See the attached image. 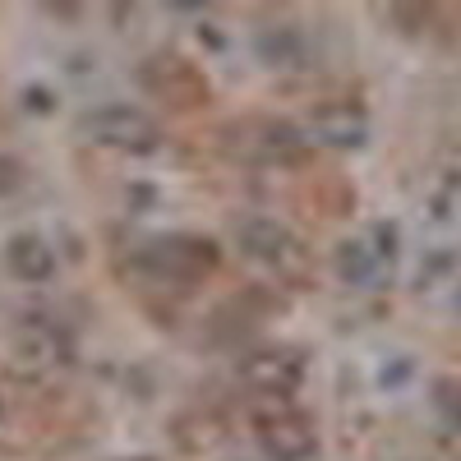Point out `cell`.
Returning <instances> with one entry per match:
<instances>
[{
	"mask_svg": "<svg viewBox=\"0 0 461 461\" xmlns=\"http://www.w3.org/2000/svg\"><path fill=\"white\" fill-rule=\"evenodd\" d=\"M217 240L208 236H158L148 240L139 263L148 267L152 277H167V282H199L217 267Z\"/></svg>",
	"mask_w": 461,
	"mask_h": 461,
	"instance_id": "cell-3",
	"label": "cell"
},
{
	"mask_svg": "<svg viewBox=\"0 0 461 461\" xmlns=\"http://www.w3.org/2000/svg\"><path fill=\"white\" fill-rule=\"evenodd\" d=\"M236 240H240V249L254 263L273 267L277 277H286V282L310 277V254H304V245L295 240V230L282 226L277 217H245L240 230H236Z\"/></svg>",
	"mask_w": 461,
	"mask_h": 461,
	"instance_id": "cell-1",
	"label": "cell"
},
{
	"mask_svg": "<svg viewBox=\"0 0 461 461\" xmlns=\"http://www.w3.org/2000/svg\"><path fill=\"white\" fill-rule=\"evenodd\" d=\"M134 461H158V456H134Z\"/></svg>",
	"mask_w": 461,
	"mask_h": 461,
	"instance_id": "cell-15",
	"label": "cell"
},
{
	"mask_svg": "<svg viewBox=\"0 0 461 461\" xmlns=\"http://www.w3.org/2000/svg\"><path fill=\"white\" fill-rule=\"evenodd\" d=\"M19 185H23V162L0 158V194H14Z\"/></svg>",
	"mask_w": 461,
	"mask_h": 461,
	"instance_id": "cell-12",
	"label": "cell"
},
{
	"mask_svg": "<svg viewBox=\"0 0 461 461\" xmlns=\"http://www.w3.org/2000/svg\"><path fill=\"white\" fill-rule=\"evenodd\" d=\"M378 263H383V254L369 249L365 240H341V245H337V277H341V282H351V286L374 282Z\"/></svg>",
	"mask_w": 461,
	"mask_h": 461,
	"instance_id": "cell-11",
	"label": "cell"
},
{
	"mask_svg": "<svg viewBox=\"0 0 461 461\" xmlns=\"http://www.w3.org/2000/svg\"><path fill=\"white\" fill-rule=\"evenodd\" d=\"M254 429H258V443L273 461H310L314 447H319L314 420L295 406H286V402H273L267 411H258Z\"/></svg>",
	"mask_w": 461,
	"mask_h": 461,
	"instance_id": "cell-4",
	"label": "cell"
},
{
	"mask_svg": "<svg viewBox=\"0 0 461 461\" xmlns=\"http://www.w3.org/2000/svg\"><path fill=\"white\" fill-rule=\"evenodd\" d=\"M240 378L249 383L254 393L282 402V397H291V393L300 388L304 360H300L295 351H258V356H249V360L240 365Z\"/></svg>",
	"mask_w": 461,
	"mask_h": 461,
	"instance_id": "cell-6",
	"label": "cell"
},
{
	"mask_svg": "<svg viewBox=\"0 0 461 461\" xmlns=\"http://www.w3.org/2000/svg\"><path fill=\"white\" fill-rule=\"evenodd\" d=\"M171 434H176V447H185V452H208L226 438V425L212 411H185V415H176Z\"/></svg>",
	"mask_w": 461,
	"mask_h": 461,
	"instance_id": "cell-10",
	"label": "cell"
},
{
	"mask_svg": "<svg viewBox=\"0 0 461 461\" xmlns=\"http://www.w3.org/2000/svg\"><path fill=\"white\" fill-rule=\"evenodd\" d=\"M139 84H143L152 97H162V102H171V106H180V111L208 102V79L199 74V65H189V60L176 56V51L148 56L143 69H139Z\"/></svg>",
	"mask_w": 461,
	"mask_h": 461,
	"instance_id": "cell-5",
	"label": "cell"
},
{
	"mask_svg": "<svg viewBox=\"0 0 461 461\" xmlns=\"http://www.w3.org/2000/svg\"><path fill=\"white\" fill-rule=\"evenodd\" d=\"M5 258H10V273L19 282H51L56 277V249L42 240V236H14L5 245Z\"/></svg>",
	"mask_w": 461,
	"mask_h": 461,
	"instance_id": "cell-8",
	"label": "cell"
},
{
	"mask_svg": "<svg viewBox=\"0 0 461 461\" xmlns=\"http://www.w3.org/2000/svg\"><path fill=\"white\" fill-rule=\"evenodd\" d=\"M438 393H447V397H443V406H447V411H452V415L461 420V388H456V383H443Z\"/></svg>",
	"mask_w": 461,
	"mask_h": 461,
	"instance_id": "cell-13",
	"label": "cell"
},
{
	"mask_svg": "<svg viewBox=\"0 0 461 461\" xmlns=\"http://www.w3.org/2000/svg\"><path fill=\"white\" fill-rule=\"evenodd\" d=\"M0 415H5V406H0Z\"/></svg>",
	"mask_w": 461,
	"mask_h": 461,
	"instance_id": "cell-16",
	"label": "cell"
},
{
	"mask_svg": "<svg viewBox=\"0 0 461 461\" xmlns=\"http://www.w3.org/2000/svg\"><path fill=\"white\" fill-rule=\"evenodd\" d=\"M84 134L102 148H115V152H158L162 148V125L152 121L143 106H130V102H111V106H97L84 115Z\"/></svg>",
	"mask_w": 461,
	"mask_h": 461,
	"instance_id": "cell-2",
	"label": "cell"
},
{
	"mask_svg": "<svg viewBox=\"0 0 461 461\" xmlns=\"http://www.w3.org/2000/svg\"><path fill=\"white\" fill-rule=\"evenodd\" d=\"M14 360L28 365V369H56V365L69 360V337L51 323H28L14 337Z\"/></svg>",
	"mask_w": 461,
	"mask_h": 461,
	"instance_id": "cell-7",
	"label": "cell"
},
{
	"mask_svg": "<svg viewBox=\"0 0 461 461\" xmlns=\"http://www.w3.org/2000/svg\"><path fill=\"white\" fill-rule=\"evenodd\" d=\"M28 106H32V111H51V97H47V88H28Z\"/></svg>",
	"mask_w": 461,
	"mask_h": 461,
	"instance_id": "cell-14",
	"label": "cell"
},
{
	"mask_svg": "<svg viewBox=\"0 0 461 461\" xmlns=\"http://www.w3.org/2000/svg\"><path fill=\"white\" fill-rule=\"evenodd\" d=\"M310 134L328 148H360L365 143V115L351 106H323V111H314Z\"/></svg>",
	"mask_w": 461,
	"mask_h": 461,
	"instance_id": "cell-9",
	"label": "cell"
}]
</instances>
